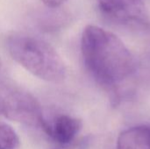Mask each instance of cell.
Wrapping results in <instances>:
<instances>
[{
    "mask_svg": "<svg viewBox=\"0 0 150 149\" xmlns=\"http://www.w3.org/2000/svg\"><path fill=\"white\" fill-rule=\"evenodd\" d=\"M82 128V122L71 116L61 114L52 121L45 120L43 130L57 143L65 145L70 143Z\"/></svg>",
    "mask_w": 150,
    "mask_h": 149,
    "instance_id": "cell-5",
    "label": "cell"
},
{
    "mask_svg": "<svg viewBox=\"0 0 150 149\" xmlns=\"http://www.w3.org/2000/svg\"><path fill=\"white\" fill-rule=\"evenodd\" d=\"M102 16L110 23L132 30L149 28L146 0H97Z\"/></svg>",
    "mask_w": 150,
    "mask_h": 149,
    "instance_id": "cell-3",
    "label": "cell"
},
{
    "mask_svg": "<svg viewBox=\"0 0 150 149\" xmlns=\"http://www.w3.org/2000/svg\"><path fill=\"white\" fill-rule=\"evenodd\" d=\"M84 65L98 83L113 87L133 75L136 60L114 33L98 25H87L82 34Z\"/></svg>",
    "mask_w": 150,
    "mask_h": 149,
    "instance_id": "cell-1",
    "label": "cell"
},
{
    "mask_svg": "<svg viewBox=\"0 0 150 149\" xmlns=\"http://www.w3.org/2000/svg\"><path fill=\"white\" fill-rule=\"evenodd\" d=\"M11 58L40 79L60 83L65 78V65L53 47L30 35L12 34L6 40Z\"/></svg>",
    "mask_w": 150,
    "mask_h": 149,
    "instance_id": "cell-2",
    "label": "cell"
},
{
    "mask_svg": "<svg viewBox=\"0 0 150 149\" xmlns=\"http://www.w3.org/2000/svg\"><path fill=\"white\" fill-rule=\"evenodd\" d=\"M18 144V137L12 127L0 122V149H16Z\"/></svg>",
    "mask_w": 150,
    "mask_h": 149,
    "instance_id": "cell-7",
    "label": "cell"
},
{
    "mask_svg": "<svg viewBox=\"0 0 150 149\" xmlns=\"http://www.w3.org/2000/svg\"><path fill=\"white\" fill-rule=\"evenodd\" d=\"M117 149H150V126H140L123 131L117 141Z\"/></svg>",
    "mask_w": 150,
    "mask_h": 149,
    "instance_id": "cell-6",
    "label": "cell"
},
{
    "mask_svg": "<svg viewBox=\"0 0 150 149\" xmlns=\"http://www.w3.org/2000/svg\"><path fill=\"white\" fill-rule=\"evenodd\" d=\"M0 112L8 119L31 127H41L45 118L40 103L28 92L14 90L6 94L0 103Z\"/></svg>",
    "mask_w": 150,
    "mask_h": 149,
    "instance_id": "cell-4",
    "label": "cell"
},
{
    "mask_svg": "<svg viewBox=\"0 0 150 149\" xmlns=\"http://www.w3.org/2000/svg\"><path fill=\"white\" fill-rule=\"evenodd\" d=\"M46 6L49 7V8H57L59 6H61L65 0H40Z\"/></svg>",
    "mask_w": 150,
    "mask_h": 149,
    "instance_id": "cell-8",
    "label": "cell"
}]
</instances>
